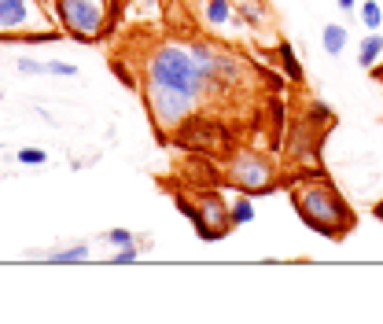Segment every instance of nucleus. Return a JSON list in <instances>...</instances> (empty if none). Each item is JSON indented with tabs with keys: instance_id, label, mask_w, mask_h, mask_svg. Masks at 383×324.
<instances>
[{
	"instance_id": "1",
	"label": "nucleus",
	"mask_w": 383,
	"mask_h": 324,
	"mask_svg": "<svg viewBox=\"0 0 383 324\" xmlns=\"http://www.w3.org/2000/svg\"><path fill=\"white\" fill-rule=\"evenodd\" d=\"M288 196H291V206H295L299 222L325 240H343V236H350L354 225H357V214L350 210L347 196H343L325 173H306L299 180H291Z\"/></svg>"
},
{
	"instance_id": "2",
	"label": "nucleus",
	"mask_w": 383,
	"mask_h": 324,
	"mask_svg": "<svg viewBox=\"0 0 383 324\" xmlns=\"http://www.w3.org/2000/svg\"><path fill=\"white\" fill-rule=\"evenodd\" d=\"M140 96H144V107L151 114V122H155L159 137H170L173 129H181L192 118V111L199 107V100L177 93V88H166L159 82H148V77H144V85H140Z\"/></svg>"
},
{
	"instance_id": "3",
	"label": "nucleus",
	"mask_w": 383,
	"mask_h": 324,
	"mask_svg": "<svg viewBox=\"0 0 383 324\" xmlns=\"http://www.w3.org/2000/svg\"><path fill=\"white\" fill-rule=\"evenodd\" d=\"M177 206H181V214L196 225L203 243L221 240L225 232L233 229V206L221 199V192H196L192 199L177 196Z\"/></svg>"
},
{
	"instance_id": "4",
	"label": "nucleus",
	"mask_w": 383,
	"mask_h": 324,
	"mask_svg": "<svg viewBox=\"0 0 383 324\" xmlns=\"http://www.w3.org/2000/svg\"><path fill=\"white\" fill-rule=\"evenodd\" d=\"M56 8L63 30L78 41H100L114 19V0H59Z\"/></svg>"
},
{
	"instance_id": "5",
	"label": "nucleus",
	"mask_w": 383,
	"mask_h": 324,
	"mask_svg": "<svg viewBox=\"0 0 383 324\" xmlns=\"http://www.w3.org/2000/svg\"><path fill=\"white\" fill-rule=\"evenodd\" d=\"M225 177H228V185H236L244 196H258V192L276 188L273 162L265 159L262 151H251V148L233 151V159H228V166H225Z\"/></svg>"
},
{
	"instance_id": "6",
	"label": "nucleus",
	"mask_w": 383,
	"mask_h": 324,
	"mask_svg": "<svg viewBox=\"0 0 383 324\" xmlns=\"http://www.w3.org/2000/svg\"><path fill=\"white\" fill-rule=\"evenodd\" d=\"M33 33V37H56L52 19L41 8V0H0V37Z\"/></svg>"
},
{
	"instance_id": "7",
	"label": "nucleus",
	"mask_w": 383,
	"mask_h": 324,
	"mask_svg": "<svg viewBox=\"0 0 383 324\" xmlns=\"http://www.w3.org/2000/svg\"><path fill=\"white\" fill-rule=\"evenodd\" d=\"M233 8H236V19L251 22L254 30L273 19V11H269V4H265V0H233Z\"/></svg>"
},
{
	"instance_id": "8",
	"label": "nucleus",
	"mask_w": 383,
	"mask_h": 324,
	"mask_svg": "<svg viewBox=\"0 0 383 324\" xmlns=\"http://www.w3.org/2000/svg\"><path fill=\"white\" fill-rule=\"evenodd\" d=\"M88 243H74V247H59V251H37L33 258H41L48 265H74V262H85L88 258Z\"/></svg>"
},
{
	"instance_id": "9",
	"label": "nucleus",
	"mask_w": 383,
	"mask_h": 324,
	"mask_svg": "<svg viewBox=\"0 0 383 324\" xmlns=\"http://www.w3.org/2000/svg\"><path fill=\"white\" fill-rule=\"evenodd\" d=\"M383 56V33L380 30H368L361 37V45H357V67H365V70H373L376 63Z\"/></svg>"
},
{
	"instance_id": "10",
	"label": "nucleus",
	"mask_w": 383,
	"mask_h": 324,
	"mask_svg": "<svg viewBox=\"0 0 383 324\" xmlns=\"http://www.w3.org/2000/svg\"><path fill=\"white\" fill-rule=\"evenodd\" d=\"M321 45H325L328 56H343V48L350 45V30H347V26H339V22H328L321 30Z\"/></svg>"
},
{
	"instance_id": "11",
	"label": "nucleus",
	"mask_w": 383,
	"mask_h": 324,
	"mask_svg": "<svg viewBox=\"0 0 383 324\" xmlns=\"http://www.w3.org/2000/svg\"><path fill=\"white\" fill-rule=\"evenodd\" d=\"M203 19H207L210 26L236 22V8H233V0H207V4H203Z\"/></svg>"
},
{
	"instance_id": "12",
	"label": "nucleus",
	"mask_w": 383,
	"mask_h": 324,
	"mask_svg": "<svg viewBox=\"0 0 383 324\" xmlns=\"http://www.w3.org/2000/svg\"><path fill=\"white\" fill-rule=\"evenodd\" d=\"M276 52H280V67H284L288 82L302 85V82H306V74H302V63H299V56H295V48H291V41H280Z\"/></svg>"
},
{
	"instance_id": "13",
	"label": "nucleus",
	"mask_w": 383,
	"mask_h": 324,
	"mask_svg": "<svg viewBox=\"0 0 383 324\" xmlns=\"http://www.w3.org/2000/svg\"><path fill=\"white\" fill-rule=\"evenodd\" d=\"M357 19H361L365 30H380V26H383V11H380L376 0H361V4H357Z\"/></svg>"
},
{
	"instance_id": "14",
	"label": "nucleus",
	"mask_w": 383,
	"mask_h": 324,
	"mask_svg": "<svg viewBox=\"0 0 383 324\" xmlns=\"http://www.w3.org/2000/svg\"><path fill=\"white\" fill-rule=\"evenodd\" d=\"M247 222H254V203H251V196H244V199L233 203V225H247Z\"/></svg>"
},
{
	"instance_id": "15",
	"label": "nucleus",
	"mask_w": 383,
	"mask_h": 324,
	"mask_svg": "<svg viewBox=\"0 0 383 324\" xmlns=\"http://www.w3.org/2000/svg\"><path fill=\"white\" fill-rule=\"evenodd\" d=\"M104 243H111V247H133V232L130 229H107L104 232Z\"/></svg>"
},
{
	"instance_id": "16",
	"label": "nucleus",
	"mask_w": 383,
	"mask_h": 324,
	"mask_svg": "<svg viewBox=\"0 0 383 324\" xmlns=\"http://www.w3.org/2000/svg\"><path fill=\"white\" fill-rule=\"evenodd\" d=\"M15 159H19L22 166H45V162H48V151H41V148H22V151H15Z\"/></svg>"
},
{
	"instance_id": "17",
	"label": "nucleus",
	"mask_w": 383,
	"mask_h": 324,
	"mask_svg": "<svg viewBox=\"0 0 383 324\" xmlns=\"http://www.w3.org/2000/svg\"><path fill=\"white\" fill-rule=\"evenodd\" d=\"M19 74H52V63H37V59H19Z\"/></svg>"
},
{
	"instance_id": "18",
	"label": "nucleus",
	"mask_w": 383,
	"mask_h": 324,
	"mask_svg": "<svg viewBox=\"0 0 383 324\" xmlns=\"http://www.w3.org/2000/svg\"><path fill=\"white\" fill-rule=\"evenodd\" d=\"M136 258H140V247L133 243V247H122L118 254H114V262H118V265H130V262H136Z\"/></svg>"
},
{
	"instance_id": "19",
	"label": "nucleus",
	"mask_w": 383,
	"mask_h": 324,
	"mask_svg": "<svg viewBox=\"0 0 383 324\" xmlns=\"http://www.w3.org/2000/svg\"><path fill=\"white\" fill-rule=\"evenodd\" d=\"M336 4H339L343 11H357V4H361V0H336Z\"/></svg>"
},
{
	"instance_id": "20",
	"label": "nucleus",
	"mask_w": 383,
	"mask_h": 324,
	"mask_svg": "<svg viewBox=\"0 0 383 324\" xmlns=\"http://www.w3.org/2000/svg\"><path fill=\"white\" fill-rule=\"evenodd\" d=\"M373 77H376V82L383 85V63H376V67H373Z\"/></svg>"
},
{
	"instance_id": "21",
	"label": "nucleus",
	"mask_w": 383,
	"mask_h": 324,
	"mask_svg": "<svg viewBox=\"0 0 383 324\" xmlns=\"http://www.w3.org/2000/svg\"><path fill=\"white\" fill-rule=\"evenodd\" d=\"M376 217H380V222H383V199L376 203Z\"/></svg>"
}]
</instances>
